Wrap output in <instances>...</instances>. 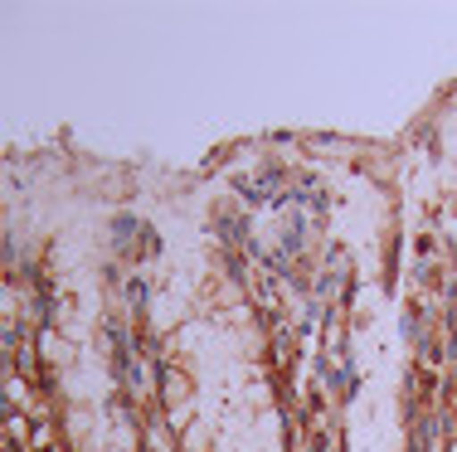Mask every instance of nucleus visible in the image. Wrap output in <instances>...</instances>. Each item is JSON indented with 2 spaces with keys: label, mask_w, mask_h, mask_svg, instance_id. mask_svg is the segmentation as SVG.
<instances>
[{
  "label": "nucleus",
  "mask_w": 457,
  "mask_h": 452,
  "mask_svg": "<svg viewBox=\"0 0 457 452\" xmlns=\"http://www.w3.org/2000/svg\"><path fill=\"white\" fill-rule=\"evenodd\" d=\"M161 404L170 452H287L263 341L228 283L166 331Z\"/></svg>",
  "instance_id": "f257e3e1"
},
{
  "label": "nucleus",
  "mask_w": 457,
  "mask_h": 452,
  "mask_svg": "<svg viewBox=\"0 0 457 452\" xmlns=\"http://www.w3.org/2000/svg\"><path fill=\"white\" fill-rule=\"evenodd\" d=\"M49 394L63 452H151L103 301L69 292L45 331Z\"/></svg>",
  "instance_id": "f03ea898"
},
{
  "label": "nucleus",
  "mask_w": 457,
  "mask_h": 452,
  "mask_svg": "<svg viewBox=\"0 0 457 452\" xmlns=\"http://www.w3.org/2000/svg\"><path fill=\"white\" fill-rule=\"evenodd\" d=\"M345 452H413L409 394L399 365H370L345 408Z\"/></svg>",
  "instance_id": "7ed1b4c3"
},
{
  "label": "nucleus",
  "mask_w": 457,
  "mask_h": 452,
  "mask_svg": "<svg viewBox=\"0 0 457 452\" xmlns=\"http://www.w3.org/2000/svg\"><path fill=\"white\" fill-rule=\"evenodd\" d=\"M438 452H457V350L448 365V384H443V423H438Z\"/></svg>",
  "instance_id": "20e7f679"
}]
</instances>
